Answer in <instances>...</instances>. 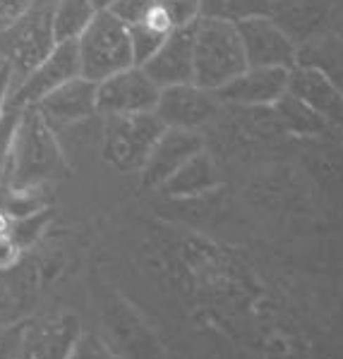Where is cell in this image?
Listing matches in <instances>:
<instances>
[{
	"mask_svg": "<svg viewBox=\"0 0 343 359\" xmlns=\"http://www.w3.org/2000/svg\"><path fill=\"white\" fill-rule=\"evenodd\" d=\"M70 175V163L58 142V132L44 120L37 106L20 111L10 147L8 170L0 189L27 192Z\"/></svg>",
	"mask_w": 343,
	"mask_h": 359,
	"instance_id": "6da1fadb",
	"label": "cell"
},
{
	"mask_svg": "<svg viewBox=\"0 0 343 359\" xmlns=\"http://www.w3.org/2000/svg\"><path fill=\"white\" fill-rule=\"evenodd\" d=\"M242 69H247V60L233 22L200 17L193 39V84L219 91Z\"/></svg>",
	"mask_w": 343,
	"mask_h": 359,
	"instance_id": "7a4b0ae2",
	"label": "cell"
},
{
	"mask_svg": "<svg viewBox=\"0 0 343 359\" xmlns=\"http://www.w3.org/2000/svg\"><path fill=\"white\" fill-rule=\"evenodd\" d=\"M53 8L56 0H32L15 22L0 29V60L13 67V86L56 48Z\"/></svg>",
	"mask_w": 343,
	"mask_h": 359,
	"instance_id": "3957f363",
	"label": "cell"
},
{
	"mask_svg": "<svg viewBox=\"0 0 343 359\" xmlns=\"http://www.w3.org/2000/svg\"><path fill=\"white\" fill-rule=\"evenodd\" d=\"M79 72L91 82H103L110 74L135 65L130 27L108 10H98L91 25L77 39Z\"/></svg>",
	"mask_w": 343,
	"mask_h": 359,
	"instance_id": "277c9868",
	"label": "cell"
},
{
	"mask_svg": "<svg viewBox=\"0 0 343 359\" xmlns=\"http://www.w3.org/2000/svg\"><path fill=\"white\" fill-rule=\"evenodd\" d=\"M166 125L154 111L103 115V161L115 170H142L144 161Z\"/></svg>",
	"mask_w": 343,
	"mask_h": 359,
	"instance_id": "5b68a950",
	"label": "cell"
},
{
	"mask_svg": "<svg viewBox=\"0 0 343 359\" xmlns=\"http://www.w3.org/2000/svg\"><path fill=\"white\" fill-rule=\"evenodd\" d=\"M79 53L77 41H63L56 43V48L39 62L22 82L13 86L8 96V111H22L27 106L39 103L44 96L56 91L70 79L79 77Z\"/></svg>",
	"mask_w": 343,
	"mask_h": 359,
	"instance_id": "8992f818",
	"label": "cell"
},
{
	"mask_svg": "<svg viewBox=\"0 0 343 359\" xmlns=\"http://www.w3.org/2000/svg\"><path fill=\"white\" fill-rule=\"evenodd\" d=\"M247 67H295L298 46L269 15H254L235 22Z\"/></svg>",
	"mask_w": 343,
	"mask_h": 359,
	"instance_id": "52a82bcc",
	"label": "cell"
},
{
	"mask_svg": "<svg viewBox=\"0 0 343 359\" xmlns=\"http://www.w3.org/2000/svg\"><path fill=\"white\" fill-rule=\"evenodd\" d=\"M161 89L139 65L110 74L96 84L98 115H130L149 113L159 103Z\"/></svg>",
	"mask_w": 343,
	"mask_h": 359,
	"instance_id": "ba28073f",
	"label": "cell"
},
{
	"mask_svg": "<svg viewBox=\"0 0 343 359\" xmlns=\"http://www.w3.org/2000/svg\"><path fill=\"white\" fill-rule=\"evenodd\" d=\"M286 67H247L238 77L214 91L221 106L233 108H266L288 91Z\"/></svg>",
	"mask_w": 343,
	"mask_h": 359,
	"instance_id": "9c48e42d",
	"label": "cell"
},
{
	"mask_svg": "<svg viewBox=\"0 0 343 359\" xmlns=\"http://www.w3.org/2000/svg\"><path fill=\"white\" fill-rule=\"evenodd\" d=\"M219 98L214 91L200 89L197 84H173L161 89L159 103L154 113L166 127H183V130H200L219 111Z\"/></svg>",
	"mask_w": 343,
	"mask_h": 359,
	"instance_id": "30bf717a",
	"label": "cell"
},
{
	"mask_svg": "<svg viewBox=\"0 0 343 359\" xmlns=\"http://www.w3.org/2000/svg\"><path fill=\"white\" fill-rule=\"evenodd\" d=\"M205 151V137L200 130H183V127H166L154 142L151 151L142 165V182L147 187L166 184V180L188 163L193 156Z\"/></svg>",
	"mask_w": 343,
	"mask_h": 359,
	"instance_id": "8fae6325",
	"label": "cell"
},
{
	"mask_svg": "<svg viewBox=\"0 0 343 359\" xmlns=\"http://www.w3.org/2000/svg\"><path fill=\"white\" fill-rule=\"evenodd\" d=\"M37 111L44 115V120L53 130H65L77 123L98 115L96 108V82L86 77H75L58 86L56 91H51L48 96H44L39 103H34Z\"/></svg>",
	"mask_w": 343,
	"mask_h": 359,
	"instance_id": "7c38bea8",
	"label": "cell"
},
{
	"mask_svg": "<svg viewBox=\"0 0 343 359\" xmlns=\"http://www.w3.org/2000/svg\"><path fill=\"white\" fill-rule=\"evenodd\" d=\"M197 25V22H195ZM195 25L173 29L154 55L139 65L159 89L193 82V39Z\"/></svg>",
	"mask_w": 343,
	"mask_h": 359,
	"instance_id": "4fadbf2b",
	"label": "cell"
},
{
	"mask_svg": "<svg viewBox=\"0 0 343 359\" xmlns=\"http://www.w3.org/2000/svg\"><path fill=\"white\" fill-rule=\"evenodd\" d=\"M336 15V0H271L269 17L295 46L327 32Z\"/></svg>",
	"mask_w": 343,
	"mask_h": 359,
	"instance_id": "5bb4252c",
	"label": "cell"
},
{
	"mask_svg": "<svg viewBox=\"0 0 343 359\" xmlns=\"http://www.w3.org/2000/svg\"><path fill=\"white\" fill-rule=\"evenodd\" d=\"M288 94L300 98L310 108L327 118L334 130V123L339 120L343 106V91L334 82H329L319 69L307 65H295L288 72Z\"/></svg>",
	"mask_w": 343,
	"mask_h": 359,
	"instance_id": "9a60e30c",
	"label": "cell"
},
{
	"mask_svg": "<svg viewBox=\"0 0 343 359\" xmlns=\"http://www.w3.org/2000/svg\"><path fill=\"white\" fill-rule=\"evenodd\" d=\"M298 65L315 67L343 91V39L334 29L319 32L298 46Z\"/></svg>",
	"mask_w": 343,
	"mask_h": 359,
	"instance_id": "2e32d148",
	"label": "cell"
},
{
	"mask_svg": "<svg viewBox=\"0 0 343 359\" xmlns=\"http://www.w3.org/2000/svg\"><path fill=\"white\" fill-rule=\"evenodd\" d=\"M271 108H274L281 130L288 132V135H298V137H329V135H334L331 123L327 118H322L315 108H310L307 103H302L300 98L288 94V91L278 98Z\"/></svg>",
	"mask_w": 343,
	"mask_h": 359,
	"instance_id": "e0dca14e",
	"label": "cell"
},
{
	"mask_svg": "<svg viewBox=\"0 0 343 359\" xmlns=\"http://www.w3.org/2000/svg\"><path fill=\"white\" fill-rule=\"evenodd\" d=\"M96 5L91 0H56L53 8V32L56 41H77L82 32L96 17Z\"/></svg>",
	"mask_w": 343,
	"mask_h": 359,
	"instance_id": "ac0fdd59",
	"label": "cell"
},
{
	"mask_svg": "<svg viewBox=\"0 0 343 359\" xmlns=\"http://www.w3.org/2000/svg\"><path fill=\"white\" fill-rule=\"evenodd\" d=\"M219 182V172L214 161L209 158L207 151H200L197 156L188 161L185 165H180L171 177L166 180V189L176 194H190V192H202L207 187H214Z\"/></svg>",
	"mask_w": 343,
	"mask_h": 359,
	"instance_id": "d6986e66",
	"label": "cell"
},
{
	"mask_svg": "<svg viewBox=\"0 0 343 359\" xmlns=\"http://www.w3.org/2000/svg\"><path fill=\"white\" fill-rule=\"evenodd\" d=\"M144 20L164 32L190 27L200 20V0H154V8Z\"/></svg>",
	"mask_w": 343,
	"mask_h": 359,
	"instance_id": "ffe728a7",
	"label": "cell"
},
{
	"mask_svg": "<svg viewBox=\"0 0 343 359\" xmlns=\"http://www.w3.org/2000/svg\"><path fill=\"white\" fill-rule=\"evenodd\" d=\"M271 0H200V17L240 22L254 15H269Z\"/></svg>",
	"mask_w": 343,
	"mask_h": 359,
	"instance_id": "44dd1931",
	"label": "cell"
},
{
	"mask_svg": "<svg viewBox=\"0 0 343 359\" xmlns=\"http://www.w3.org/2000/svg\"><path fill=\"white\" fill-rule=\"evenodd\" d=\"M168 34L171 32H164V29L154 27L147 20L132 25L130 39H132V50H135V65H144V62L159 50V46L164 43V39Z\"/></svg>",
	"mask_w": 343,
	"mask_h": 359,
	"instance_id": "7402d4cb",
	"label": "cell"
},
{
	"mask_svg": "<svg viewBox=\"0 0 343 359\" xmlns=\"http://www.w3.org/2000/svg\"><path fill=\"white\" fill-rule=\"evenodd\" d=\"M58 338H63L60 326H39L25 335V359H53L58 355Z\"/></svg>",
	"mask_w": 343,
	"mask_h": 359,
	"instance_id": "603a6c76",
	"label": "cell"
},
{
	"mask_svg": "<svg viewBox=\"0 0 343 359\" xmlns=\"http://www.w3.org/2000/svg\"><path fill=\"white\" fill-rule=\"evenodd\" d=\"M151 8H154V0H115L108 8V13H113L127 27H132L137 22H142L149 15Z\"/></svg>",
	"mask_w": 343,
	"mask_h": 359,
	"instance_id": "cb8c5ba5",
	"label": "cell"
},
{
	"mask_svg": "<svg viewBox=\"0 0 343 359\" xmlns=\"http://www.w3.org/2000/svg\"><path fill=\"white\" fill-rule=\"evenodd\" d=\"M17 118H20V111H8L3 115V120H0V182L5 177V170H8V158H10V147H13Z\"/></svg>",
	"mask_w": 343,
	"mask_h": 359,
	"instance_id": "d4e9b609",
	"label": "cell"
},
{
	"mask_svg": "<svg viewBox=\"0 0 343 359\" xmlns=\"http://www.w3.org/2000/svg\"><path fill=\"white\" fill-rule=\"evenodd\" d=\"M20 257H22V247L13 237V233L0 237V271L13 269V266L20 262Z\"/></svg>",
	"mask_w": 343,
	"mask_h": 359,
	"instance_id": "484cf974",
	"label": "cell"
},
{
	"mask_svg": "<svg viewBox=\"0 0 343 359\" xmlns=\"http://www.w3.org/2000/svg\"><path fill=\"white\" fill-rule=\"evenodd\" d=\"M29 3L32 0H0V29H5L10 22H15L27 10Z\"/></svg>",
	"mask_w": 343,
	"mask_h": 359,
	"instance_id": "4316f807",
	"label": "cell"
},
{
	"mask_svg": "<svg viewBox=\"0 0 343 359\" xmlns=\"http://www.w3.org/2000/svg\"><path fill=\"white\" fill-rule=\"evenodd\" d=\"M13 91V67L0 60V120L8 113V96Z\"/></svg>",
	"mask_w": 343,
	"mask_h": 359,
	"instance_id": "83f0119b",
	"label": "cell"
},
{
	"mask_svg": "<svg viewBox=\"0 0 343 359\" xmlns=\"http://www.w3.org/2000/svg\"><path fill=\"white\" fill-rule=\"evenodd\" d=\"M331 29H334L336 34L343 39V8L339 10V13L334 15V22H331Z\"/></svg>",
	"mask_w": 343,
	"mask_h": 359,
	"instance_id": "f1b7e54d",
	"label": "cell"
},
{
	"mask_svg": "<svg viewBox=\"0 0 343 359\" xmlns=\"http://www.w3.org/2000/svg\"><path fill=\"white\" fill-rule=\"evenodd\" d=\"M91 3H94V5H96V10H108V8H110V5H113V3H115V0H91Z\"/></svg>",
	"mask_w": 343,
	"mask_h": 359,
	"instance_id": "f546056e",
	"label": "cell"
},
{
	"mask_svg": "<svg viewBox=\"0 0 343 359\" xmlns=\"http://www.w3.org/2000/svg\"><path fill=\"white\" fill-rule=\"evenodd\" d=\"M334 132H339L341 139H343V106H341V113H339V120L334 123Z\"/></svg>",
	"mask_w": 343,
	"mask_h": 359,
	"instance_id": "4dcf8cb0",
	"label": "cell"
},
{
	"mask_svg": "<svg viewBox=\"0 0 343 359\" xmlns=\"http://www.w3.org/2000/svg\"><path fill=\"white\" fill-rule=\"evenodd\" d=\"M0 359H10V357H8V352H5L3 347H0Z\"/></svg>",
	"mask_w": 343,
	"mask_h": 359,
	"instance_id": "1f68e13d",
	"label": "cell"
}]
</instances>
